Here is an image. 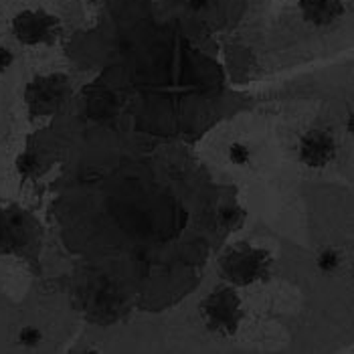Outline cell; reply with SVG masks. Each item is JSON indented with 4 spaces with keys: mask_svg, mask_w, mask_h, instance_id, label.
<instances>
[{
    "mask_svg": "<svg viewBox=\"0 0 354 354\" xmlns=\"http://www.w3.org/2000/svg\"><path fill=\"white\" fill-rule=\"evenodd\" d=\"M19 342H21L23 346H27V348H35V346L41 342V332L32 326L23 328L21 334H19Z\"/></svg>",
    "mask_w": 354,
    "mask_h": 354,
    "instance_id": "cell-8",
    "label": "cell"
},
{
    "mask_svg": "<svg viewBox=\"0 0 354 354\" xmlns=\"http://www.w3.org/2000/svg\"><path fill=\"white\" fill-rule=\"evenodd\" d=\"M10 63H12V53H10L8 49L0 47V71L8 69V67H10Z\"/></svg>",
    "mask_w": 354,
    "mask_h": 354,
    "instance_id": "cell-10",
    "label": "cell"
},
{
    "mask_svg": "<svg viewBox=\"0 0 354 354\" xmlns=\"http://www.w3.org/2000/svg\"><path fill=\"white\" fill-rule=\"evenodd\" d=\"M300 6L304 17L314 25H330L344 12L340 0H300Z\"/></svg>",
    "mask_w": 354,
    "mask_h": 354,
    "instance_id": "cell-6",
    "label": "cell"
},
{
    "mask_svg": "<svg viewBox=\"0 0 354 354\" xmlns=\"http://www.w3.org/2000/svg\"><path fill=\"white\" fill-rule=\"evenodd\" d=\"M334 154H336V144L324 130H312L301 138L300 158L310 168L326 166L334 158Z\"/></svg>",
    "mask_w": 354,
    "mask_h": 354,
    "instance_id": "cell-5",
    "label": "cell"
},
{
    "mask_svg": "<svg viewBox=\"0 0 354 354\" xmlns=\"http://www.w3.org/2000/svg\"><path fill=\"white\" fill-rule=\"evenodd\" d=\"M340 266V257H338V253L336 251H322L320 253V257H318V268L322 270V272H334L336 268Z\"/></svg>",
    "mask_w": 354,
    "mask_h": 354,
    "instance_id": "cell-7",
    "label": "cell"
},
{
    "mask_svg": "<svg viewBox=\"0 0 354 354\" xmlns=\"http://www.w3.org/2000/svg\"><path fill=\"white\" fill-rule=\"evenodd\" d=\"M266 255L257 249L251 247H243L237 249L233 253H229L223 259V270L227 273V277L235 283H249L253 279H257L263 268H266Z\"/></svg>",
    "mask_w": 354,
    "mask_h": 354,
    "instance_id": "cell-4",
    "label": "cell"
},
{
    "mask_svg": "<svg viewBox=\"0 0 354 354\" xmlns=\"http://www.w3.org/2000/svg\"><path fill=\"white\" fill-rule=\"evenodd\" d=\"M69 93V82L63 75L39 77L28 85L27 104L32 113L47 115L59 108Z\"/></svg>",
    "mask_w": 354,
    "mask_h": 354,
    "instance_id": "cell-1",
    "label": "cell"
},
{
    "mask_svg": "<svg viewBox=\"0 0 354 354\" xmlns=\"http://www.w3.org/2000/svg\"><path fill=\"white\" fill-rule=\"evenodd\" d=\"M229 156H231V160L235 164H247V160H249V148L243 146V144H233L229 148Z\"/></svg>",
    "mask_w": 354,
    "mask_h": 354,
    "instance_id": "cell-9",
    "label": "cell"
},
{
    "mask_svg": "<svg viewBox=\"0 0 354 354\" xmlns=\"http://www.w3.org/2000/svg\"><path fill=\"white\" fill-rule=\"evenodd\" d=\"M12 28L17 39L25 45L51 43L57 32V21L43 10H27L15 19Z\"/></svg>",
    "mask_w": 354,
    "mask_h": 354,
    "instance_id": "cell-3",
    "label": "cell"
},
{
    "mask_svg": "<svg viewBox=\"0 0 354 354\" xmlns=\"http://www.w3.org/2000/svg\"><path fill=\"white\" fill-rule=\"evenodd\" d=\"M203 312H205L209 326L221 330L225 334L233 332L237 328L239 318H241L239 298L227 288H221L215 294H211L203 306Z\"/></svg>",
    "mask_w": 354,
    "mask_h": 354,
    "instance_id": "cell-2",
    "label": "cell"
}]
</instances>
